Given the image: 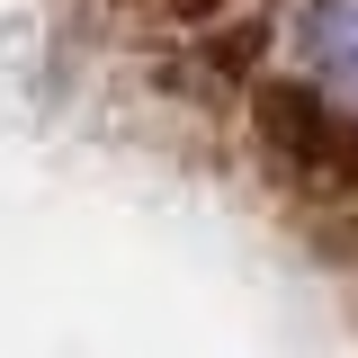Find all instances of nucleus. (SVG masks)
I'll return each mask as SVG.
<instances>
[{
  "label": "nucleus",
  "mask_w": 358,
  "mask_h": 358,
  "mask_svg": "<svg viewBox=\"0 0 358 358\" xmlns=\"http://www.w3.org/2000/svg\"><path fill=\"white\" fill-rule=\"evenodd\" d=\"M313 72H322V90L341 108H358V0H322L313 9Z\"/></svg>",
  "instance_id": "f257e3e1"
}]
</instances>
